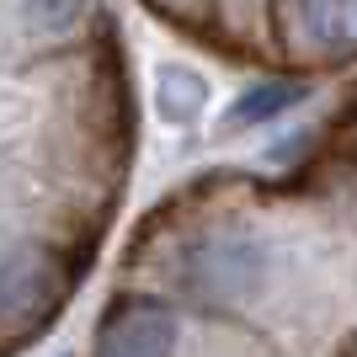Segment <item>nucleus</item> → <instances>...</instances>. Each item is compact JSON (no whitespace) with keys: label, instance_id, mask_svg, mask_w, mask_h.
Listing matches in <instances>:
<instances>
[{"label":"nucleus","instance_id":"1","mask_svg":"<svg viewBox=\"0 0 357 357\" xmlns=\"http://www.w3.org/2000/svg\"><path fill=\"white\" fill-rule=\"evenodd\" d=\"M91 357H357V96L134 224Z\"/></svg>","mask_w":357,"mask_h":357},{"label":"nucleus","instance_id":"2","mask_svg":"<svg viewBox=\"0 0 357 357\" xmlns=\"http://www.w3.org/2000/svg\"><path fill=\"white\" fill-rule=\"evenodd\" d=\"M22 11H27L32 27H43L48 38H80L86 22L96 16V0H22Z\"/></svg>","mask_w":357,"mask_h":357}]
</instances>
